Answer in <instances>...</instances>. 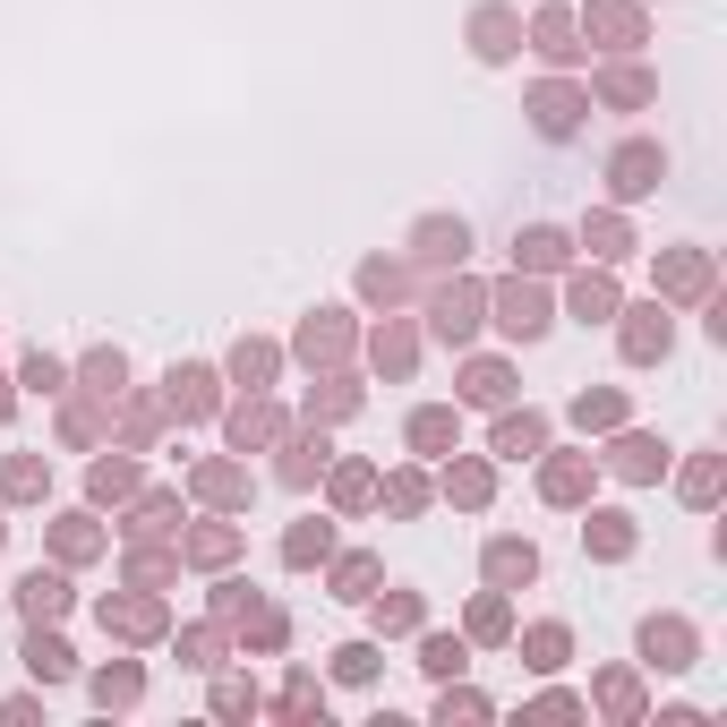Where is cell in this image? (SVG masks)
<instances>
[{
    "instance_id": "1",
    "label": "cell",
    "mask_w": 727,
    "mask_h": 727,
    "mask_svg": "<svg viewBox=\"0 0 727 727\" xmlns=\"http://www.w3.org/2000/svg\"><path fill=\"white\" fill-rule=\"evenodd\" d=\"M642 660L667 667V676L694 667V625H685V617H651V625H642Z\"/></svg>"
},
{
    "instance_id": "2",
    "label": "cell",
    "mask_w": 727,
    "mask_h": 727,
    "mask_svg": "<svg viewBox=\"0 0 727 727\" xmlns=\"http://www.w3.org/2000/svg\"><path fill=\"white\" fill-rule=\"evenodd\" d=\"M18 608H27L34 625H52V617H69V573H43V565H34L27 582H18Z\"/></svg>"
},
{
    "instance_id": "3",
    "label": "cell",
    "mask_w": 727,
    "mask_h": 727,
    "mask_svg": "<svg viewBox=\"0 0 727 727\" xmlns=\"http://www.w3.org/2000/svg\"><path fill=\"white\" fill-rule=\"evenodd\" d=\"M530 573H539V548H530V539H496L488 548V582L496 591H523Z\"/></svg>"
},
{
    "instance_id": "4",
    "label": "cell",
    "mask_w": 727,
    "mask_h": 727,
    "mask_svg": "<svg viewBox=\"0 0 727 727\" xmlns=\"http://www.w3.org/2000/svg\"><path fill=\"white\" fill-rule=\"evenodd\" d=\"M660 171H667L660 146H625V155H617V198H642V189H660Z\"/></svg>"
},
{
    "instance_id": "5",
    "label": "cell",
    "mask_w": 727,
    "mask_h": 727,
    "mask_svg": "<svg viewBox=\"0 0 727 727\" xmlns=\"http://www.w3.org/2000/svg\"><path fill=\"white\" fill-rule=\"evenodd\" d=\"M69 667H77V660H69V642L34 625V633H27V676H34V685H61Z\"/></svg>"
},
{
    "instance_id": "6",
    "label": "cell",
    "mask_w": 727,
    "mask_h": 727,
    "mask_svg": "<svg viewBox=\"0 0 727 727\" xmlns=\"http://www.w3.org/2000/svg\"><path fill=\"white\" fill-rule=\"evenodd\" d=\"M625 360H667V317L660 308H642V317L625 326Z\"/></svg>"
},
{
    "instance_id": "7",
    "label": "cell",
    "mask_w": 727,
    "mask_h": 727,
    "mask_svg": "<svg viewBox=\"0 0 727 727\" xmlns=\"http://www.w3.org/2000/svg\"><path fill=\"white\" fill-rule=\"evenodd\" d=\"M137 694H146V676H137L129 660H112V667H103V676H95V702H103V710H129Z\"/></svg>"
},
{
    "instance_id": "8",
    "label": "cell",
    "mask_w": 727,
    "mask_h": 727,
    "mask_svg": "<svg viewBox=\"0 0 727 727\" xmlns=\"http://www.w3.org/2000/svg\"><path fill=\"white\" fill-rule=\"evenodd\" d=\"M214 402V377L206 368H171V411H206Z\"/></svg>"
},
{
    "instance_id": "9",
    "label": "cell",
    "mask_w": 727,
    "mask_h": 727,
    "mask_svg": "<svg viewBox=\"0 0 727 727\" xmlns=\"http://www.w3.org/2000/svg\"><path fill=\"white\" fill-rule=\"evenodd\" d=\"M660 463H667V445H651V436H625V445H617V471H625V480H651Z\"/></svg>"
},
{
    "instance_id": "10",
    "label": "cell",
    "mask_w": 727,
    "mask_h": 727,
    "mask_svg": "<svg viewBox=\"0 0 727 727\" xmlns=\"http://www.w3.org/2000/svg\"><path fill=\"white\" fill-rule=\"evenodd\" d=\"M103 625H120V633L137 642V633H155L164 617H155V599H120V608H103Z\"/></svg>"
},
{
    "instance_id": "11",
    "label": "cell",
    "mask_w": 727,
    "mask_h": 727,
    "mask_svg": "<svg viewBox=\"0 0 727 727\" xmlns=\"http://www.w3.org/2000/svg\"><path fill=\"white\" fill-rule=\"evenodd\" d=\"M411 445H420V454H445V445H454V411H420V420H411Z\"/></svg>"
},
{
    "instance_id": "12",
    "label": "cell",
    "mask_w": 727,
    "mask_h": 727,
    "mask_svg": "<svg viewBox=\"0 0 727 727\" xmlns=\"http://www.w3.org/2000/svg\"><path fill=\"white\" fill-rule=\"evenodd\" d=\"M539 445H548V429H539V420H505V429H496V454H539Z\"/></svg>"
},
{
    "instance_id": "13",
    "label": "cell",
    "mask_w": 727,
    "mask_h": 727,
    "mask_svg": "<svg viewBox=\"0 0 727 727\" xmlns=\"http://www.w3.org/2000/svg\"><path fill=\"white\" fill-rule=\"evenodd\" d=\"M463 249H471L463 223H420V257H463Z\"/></svg>"
},
{
    "instance_id": "14",
    "label": "cell",
    "mask_w": 727,
    "mask_h": 727,
    "mask_svg": "<svg viewBox=\"0 0 727 727\" xmlns=\"http://www.w3.org/2000/svg\"><path fill=\"white\" fill-rule=\"evenodd\" d=\"M326 548H334V530H326V523H299L292 539H283V557H292V565H317Z\"/></svg>"
},
{
    "instance_id": "15",
    "label": "cell",
    "mask_w": 727,
    "mask_h": 727,
    "mask_svg": "<svg viewBox=\"0 0 727 727\" xmlns=\"http://www.w3.org/2000/svg\"><path fill=\"white\" fill-rule=\"evenodd\" d=\"M505 334H548V308L530 292H505Z\"/></svg>"
},
{
    "instance_id": "16",
    "label": "cell",
    "mask_w": 727,
    "mask_h": 727,
    "mask_svg": "<svg viewBox=\"0 0 727 727\" xmlns=\"http://www.w3.org/2000/svg\"><path fill=\"white\" fill-rule=\"evenodd\" d=\"M591 548H599V557H625V548H633L625 514H591Z\"/></svg>"
},
{
    "instance_id": "17",
    "label": "cell",
    "mask_w": 727,
    "mask_h": 727,
    "mask_svg": "<svg viewBox=\"0 0 727 727\" xmlns=\"http://www.w3.org/2000/svg\"><path fill=\"white\" fill-rule=\"evenodd\" d=\"M334 676H343V685H368V676H377V651H368V642H343V651H334Z\"/></svg>"
},
{
    "instance_id": "18",
    "label": "cell",
    "mask_w": 727,
    "mask_h": 727,
    "mask_svg": "<svg viewBox=\"0 0 727 727\" xmlns=\"http://www.w3.org/2000/svg\"><path fill=\"white\" fill-rule=\"evenodd\" d=\"M214 710H223V719H249V710H257V685H249V676H223V685H214Z\"/></svg>"
},
{
    "instance_id": "19",
    "label": "cell",
    "mask_w": 727,
    "mask_h": 727,
    "mask_svg": "<svg viewBox=\"0 0 727 727\" xmlns=\"http://www.w3.org/2000/svg\"><path fill=\"white\" fill-rule=\"evenodd\" d=\"M377 625H386V633H411V625H420V599H411V591L377 599Z\"/></svg>"
},
{
    "instance_id": "20",
    "label": "cell",
    "mask_w": 727,
    "mask_h": 727,
    "mask_svg": "<svg viewBox=\"0 0 727 727\" xmlns=\"http://www.w3.org/2000/svg\"><path fill=\"white\" fill-rule=\"evenodd\" d=\"M120 377H129L120 351H95V360H86V386H95V394H120Z\"/></svg>"
},
{
    "instance_id": "21",
    "label": "cell",
    "mask_w": 727,
    "mask_h": 727,
    "mask_svg": "<svg viewBox=\"0 0 727 727\" xmlns=\"http://www.w3.org/2000/svg\"><path fill=\"white\" fill-rule=\"evenodd\" d=\"M420 667H429V676H463V642H445V633H436L429 651H420Z\"/></svg>"
},
{
    "instance_id": "22",
    "label": "cell",
    "mask_w": 727,
    "mask_h": 727,
    "mask_svg": "<svg viewBox=\"0 0 727 727\" xmlns=\"http://www.w3.org/2000/svg\"><path fill=\"white\" fill-rule=\"evenodd\" d=\"M471 326H480V317H471V299H463V292L436 299V334H471Z\"/></svg>"
},
{
    "instance_id": "23",
    "label": "cell",
    "mask_w": 727,
    "mask_h": 727,
    "mask_svg": "<svg viewBox=\"0 0 727 727\" xmlns=\"http://www.w3.org/2000/svg\"><path fill=\"white\" fill-rule=\"evenodd\" d=\"M317 471H326V445H292V463H283V480H292V488H308Z\"/></svg>"
},
{
    "instance_id": "24",
    "label": "cell",
    "mask_w": 727,
    "mask_h": 727,
    "mask_svg": "<svg viewBox=\"0 0 727 727\" xmlns=\"http://www.w3.org/2000/svg\"><path fill=\"white\" fill-rule=\"evenodd\" d=\"M599 710H617V719H633V710H642V694H633V676H608V685H599Z\"/></svg>"
},
{
    "instance_id": "25",
    "label": "cell",
    "mask_w": 727,
    "mask_h": 727,
    "mask_svg": "<svg viewBox=\"0 0 727 727\" xmlns=\"http://www.w3.org/2000/svg\"><path fill=\"white\" fill-rule=\"evenodd\" d=\"M539 129H548V137L573 129V95H557V86H548V95H539Z\"/></svg>"
},
{
    "instance_id": "26",
    "label": "cell",
    "mask_w": 727,
    "mask_h": 727,
    "mask_svg": "<svg viewBox=\"0 0 727 727\" xmlns=\"http://www.w3.org/2000/svg\"><path fill=\"white\" fill-rule=\"evenodd\" d=\"M334 582H343V599H368V582H377V557H343V573H334Z\"/></svg>"
},
{
    "instance_id": "27",
    "label": "cell",
    "mask_w": 727,
    "mask_h": 727,
    "mask_svg": "<svg viewBox=\"0 0 727 727\" xmlns=\"http://www.w3.org/2000/svg\"><path fill=\"white\" fill-rule=\"evenodd\" d=\"M530 667H565V625H539V633H530Z\"/></svg>"
},
{
    "instance_id": "28",
    "label": "cell",
    "mask_w": 727,
    "mask_h": 727,
    "mask_svg": "<svg viewBox=\"0 0 727 727\" xmlns=\"http://www.w3.org/2000/svg\"><path fill=\"white\" fill-rule=\"evenodd\" d=\"M471 633H480V642H505V599H480V608H471Z\"/></svg>"
},
{
    "instance_id": "29",
    "label": "cell",
    "mask_w": 727,
    "mask_h": 727,
    "mask_svg": "<svg viewBox=\"0 0 727 727\" xmlns=\"http://www.w3.org/2000/svg\"><path fill=\"white\" fill-rule=\"evenodd\" d=\"M471 402H505V368H496V360L471 368Z\"/></svg>"
},
{
    "instance_id": "30",
    "label": "cell",
    "mask_w": 727,
    "mask_h": 727,
    "mask_svg": "<svg viewBox=\"0 0 727 727\" xmlns=\"http://www.w3.org/2000/svg\"><path fill=\"white\" fill-rule=\"evenodd\" d=\"M548 496L573 505V496H582V463H548Z\"/></svg>"
},
{
    "instance_id": "31",
    "label": "cell",
    "mask_w": 727,
    "mask_h": 727,
    "mask_svg": "<svg viewBox=\"0 0 727 727\" xmlns=\"http://www.w3.org/2000/svg\"><path fill=\"white\" fill-rule=\"evenodd\" d=\"M573 308H582V326H591V317H608V308H617V292H608V283H582V292H573Z\"/></svg>"
},
{
    "instance_id": "32",
    "label": "cell",
    "mask_w": 727,
    "mask_h": 727,
    "mask_svg": "<svg viewBox=\"0 0 727 727\" xmlns=\"http://www.w3.org/2000/svg\"><path fill=\"white\" fill-rule=\"evenodd\" d=\"M283 710H292V719H308V710H326V694H317L308 676H292V694H283Z\"/></svg>"
},
{
    "instance_id": "33",
    "label": "cell",
    "mask_w": 727,
    "mask_h": 727,
    "mask_svg": "<svg viewBox=\"0 0 727 727\" xmlns=\"http://www.w3.org/2000/svg\"><path fill=\"white\" fill-rule=\"evenodd\" d=\"M232 436H240V445H265V436H274V411H240Z\"/></svg>"
},
{
    "instance_id": "34",
    "label": "cell",
    "mask_w": 727,
    "mask_h": 727,
    "mask_svg": "<svg viewBox=\"0 0 727 727\" xmlns=\"http://www.w3.org/2000/svg\"><path fill=\"white\" fill-rule=\"evenodd\" d=\"M27 386H34V394H61V360H43V351H34V360H27Z\"/></svg>"
},
{
    "instance_id": "35",
    "label": "cell",
    "mask_w": 727,
    "mask_h": 727,
    "mask_svg": "<svg viewBox=\"0 0 727 727\" xmlns=\"http://www.w3.org/2000/svg\"><path fill=\"white\" fill-rule=\"evenodd\" d=\"M436 719H488V702H480V694H445V702H436Z\"/></svg>"
},
{
    "instance_id": "36",
    "label": "cell",
    "mask_w": 727,
    "mask_h": 727,
    "mask_svg": "<svg viewBox=\"0 0 727 727\" xmlns=\"http://www.w3.org/2000/svg\"><path fill=\"white\" fill-rule=\"evenodd\" d=\"M9 496H43V463H9Z\"/></svg>"
},
{
    "instance_id": "37",
    "label": "cell",
    "mask_w": 727,
    "mask_h": 727,
    "mask_svg": "<svg viewBox=\"0 0 727 727\" xmlns=\"http://www.w3.org/2000/svg\"><path fill=\"white\" fill-rule=\"evenodd\" d=\"M189 548H198L206 565H223V557H232V530H198V539H189Z\"/></svg>"
},
{
    "instance_id": "38",
    "label": "cell",
    "mask_w": 727,
    "mask_h": 727,
    "mask_svg": "<svg viewBox=\"0 0 727 727\" xmlns=\"http://www.w3.org/2000/svg\"><path fill=\"white\" fill-rule=\"evenodd\" d=\"M539 52H548V61H565V52H573V43H565V18H539Z\"/></svg>"
},
{
    "instance_id": "39",
    "label": "cell",
    "mask_w": 727,
    "mask_h": 727,
    "mask_svg": "<svg viewBox=\"0 0 727 727\" xmlns=\"http://www.w3.org/2000/svg\"><path fill=\"white\" fill-rule=\"evenodd\" d=\"M180 651H189V667H223V660H214V651H223V642H214V633H189V642H180Z\"/></svg>"
},
{
    "instance_id": "40",
    "label": "cell",
    "mask_w": 727,
    "mask_h": 727,
    "mask_svg": "<svg viewBox=\"0 0 727 727\" xmlns=\"http://www.w3.org/2000/svg\"><path fill=\"white\" fill-rule=\"evenodd\" d=\"M710 488H719V471H710V463L685 471V496H694V505H710Z\"/></svg>"
},
{
    "instance_id": "41",
    "label": "cell",
    "mask_w": 727,
    "mask_h": 727,
    "mask_svg": "<svg viewBox=\"0 0 727 727\" xmlns=\"http://www.w3.org/2000/svg\"><path fill=\"white\" fill-rule=\"evenodd\" d=\"M557 249H565L557 232H523V257H530V265H548V257H557Z\"/></svg>"
},
{
    "instance_id": "42",
    "label": "cell",
    "mask_w": 727,
    "mask_h": 727,
    "mask_svg": "<svg viewBox=\"0 0 727 727\" xmlns=\"http://www.w3.org/2000/svg\"><path fill=\"white\" fill-rule=\"evenodd\" d=\"M129 488V463H95V496H120Z\"/></svg>"
},
{
    "instance_id": "43",
    "label": "cell",
    "mask_w": 727,
    "mask_h": 727,
    "mask_svg": "<svg viewBox=\"0 0 727 727\" xmlns=\"http://www.w3.org/2000/svg\"><path fill=\"white\" fill-rule=\"evenodd\" d=\"M0 420H9V386H0Z\"/></svg>"
}]
</instances>
